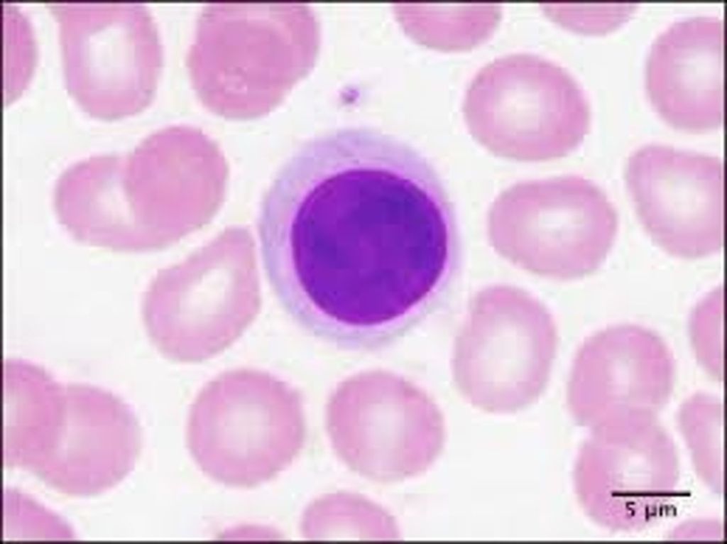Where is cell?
I'll return each mask as SVG.
<instances>
[{
	"label": "cell",
	"mask_w": 727,
	"mask_h": 544,
	"mask_svg": "<svg viewBox=\"0 0 727 544\" xmlns=\"http://www.w3.org/2000/svg\"><path fill=\"white\" fill-rule=\"evenodd\" d=\"M65 408L35 475L72 495H92L119 483L139 445L134 413L123 401L86 384L65 386Z\"/></svg>",
	"instance_id": "10"
},
{
	"label": "cell",
	"mask_w": 727,
	"mask_h": 544,
	"mask_svg": "<svg viewBox=\"0 0 727 544\" xmlns=\"http://www.w3.org/2000/svg\"><path fill=\"white\" fill-rule=\"evenodd\" d=\"M303 533L311 540H396L395 521L385 510L358 495L323 496L306 511Z\"/></svg>",
	"instance_id": "12"
},
{
	"label": "cell",
	"mask_w": 727,
	"mask_h": 544,
	"mask_svg": "<svg viewBox=\"0 0 727 544\" xmlns=\"http://www.w3.org/2000/svg\"><path fill=\"white\" fill-rule=\"evenodd\" d=\"M276 297L310 334L366 350L430 310L460 256L452 203L409 144L363 126L301 146L270 185L258 218Z\"/></svg>",
	"instance_id": "1"
},
{
	"label": "cell",
	"mask_w": 727,
	"mask_h": 544,
	"mask_svg": "<svg viewBox=\"0 0 727 544\" xmlns=\"http://www.w3.org/2000/svg\"><path fill=\"white\" fill-rule=\"evenodd\" d=\"M723 22L714 16L677 20L655 39L645 67L648 97L671 126L688 132L723 121Z\"/></svg>",
	"instance_id": "11"
},
{
	"label": "cell",
	"mask_w": 727,
	"mask_h": 544,
	"mask_svg": "<svg viewBox=\"0 0 727 544\" xmlns=\"http://www.w3.org/2000/svg\"><path fill=\"white\" fill-rule=\"evenodd\" d=\"M618 227L606 194L579 175L515 184L497 197L487 218L489 241L500 256L557 281L596 271L615 242Z\"/></svg>",
	"instance_id": "5"
},
{
	"label": "cell",
	"mask_w": 727,
	"mask_h": 544,
	"mask_svg": "<svg viewBox=\"0 0 727 544\" xmlns=\"http://www.w3.org/2000/svg\"><path fill=\"white\" fill-rule=\"evenodd\" d=\"M307 49V13L300 5L212 2L198 16L187 67L209 110L253 119L283 100L304 72Z\"/></svg>",
	"instance_id": "2"
},
{
	"label": "cell",
	"mask_w": 727,
	"mask_h": 544,
	"mask_svg": "<svg viewBox=\"0 0 727 544\" xmlns=\"http://www.w3.org/2000/svg\"><path fill=\"white\" fill-rule=\"evenodd\" d=\"M467 128L492 153L521 161L564 157L584 139L590 108L584 89L564 67L532 53L496 58L466 91Z\"/></svg>",
	"instance_id": "4"
},
{
	"label": "cell",
	"mask_w": 727,
	"mask_h": 544,
	"mask_svg": "<svg viewBox=\"0 0 727 544\" xmlns=\"http://www.w3.org/2000/svg\"><path fill=\"white\" fill-rule=\"evenodd\" d=\"M690 335L696 357L704 369L721 373L723 369V293H709L693 311Z\"/></svg>",
	"instance_id": "13"
},
{
	"label": "cell",
	"mask_w": 727,
	"mask_h": 544,
	"mask_svg": "<svg viewBox=\"0 0 727 544\" xmlns=\"http://www.w3.org/2000/svg\"><path fill=\"white\" fill-rule=\"evenodd\" d=\"M625 183L645 232L683 259L719 252L723 244V164L712 155L659 143L632 153Z\"/></svg>",
	"instance_id": "9"
},
{
	"label": "cell",
	"mask_w": 727,
	"mask_h": 544,
	"mask_svg": "<svg viewBox=\"0 0 727 544\" xmlns=\"http://www.w3.org/2000/svg\"><path fill=\"white\" fill-rule=\"evenodd\" d=\"M326 425L339 457L378 482L424 472L445 438L444 418L432 398L408 379L384 371L341 382L327 403Z\"/></svg>",
	"instance_id": "7"
},
{
	"label": "cell",
	"mask_w": 727,
	"mask_h": 544,
	"mask_svg": "<svg viewBox=\"0 0 727 544\" xmlns=\"http://www.w3.org/2000/svg\"><path fill=\"white\" fill-rule=\"evenodd\" d=\"M261 305L251 254L207 251L160 272L144 295L142 314L151 341L164 357L196 363L234 343Z\"/></svg>",
	"instance_id": "8"
},
{
	"label": "cell",
	"mask_w": 727,
	"mask_h": 544,
	"mask_svg": "<svg viewBox=\"0 0 727 544\" xmlns=\"http://www.w3.org/2000/svg\"><path fill=\"white\" fill-rule=\"evenodd\" d=\"M557 343L556 324L541 301L514 286L486 287L471 300L454 341V383L474 406L514 413L545 391Z\"/></svg>",
	"instance_id": "6"
},
{
	"label": "cell",
	"mask_w": 727,
	"mask_h": 544,
	"mask_svg": "<svg viewBox=\"0 0 727 544\" xmlns=\"http://www.w3.org/2000/svg\"><path fill=\"white\" fill-rule=\"evenodd\" d=\"M305 438L299 392L258 369H234L209 381L187 418V446L195 463L208 477L231 487L271 480L297 457Z\"/></svg>",
	"instance_id": "3"
}]
</instances>
